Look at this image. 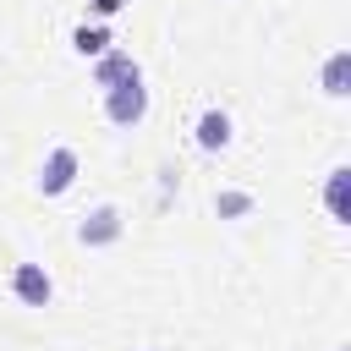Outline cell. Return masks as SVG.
Listing matches in <instances>:
<instances>
[{
    "label": "cell",
    "mask_w": 351,
    "mask_h": 351,
    "mask_svg": "<svg viewBox=\"0 0 351 351\" xmlns=\"http://www.w3.org/2000/svg\"><path fill=\"white\" fill-rule=\"evenodd\" d=\"M143 115H148V88H143V77L104 88V121H110V126H137Z\"/></svg>",
    "instance_id": "1"
},
{
    "label": "cell",
    "mask_w": 351,
    "mask_h": 351,
    "mask_svg": "<svg viewBox=\"0 0 351 351\" xmlns=\"http://www.w3.org/2000/svg\"><path fill=\"white\" fill-rule=\"evenodd\" d=\"M71 181H77V148H66V143H60V148H49V154H44L38 181H33V186H38L44 197H60V192H71Z\"/></svg>",
    "instance_id": "2"
},
{
    "label": "cell",
    "mask_w": 351,
    "mask_h": 351,
    "mask_svg": "<svg viewBox=\"0 0 351 351\" xmlns=\"http://www.w3.org/2000/svg\"><path fill=\"white\" fill-rule=\"evenodd\" d=\"M11 296H16L22 307H49V296H55L49 269H44V263H16V269H11Z\"/></svg>",
    "instance_id": "3"
},
{
    "label": "cell",
    "mask_w": 351,
    "mask_h": 351,
    "mask_svg": "<svg viewBox=\"0 0 351 351\" xmlns=\"http://www.w3.org/2000/svg\"><path fill=\"white\" fill-rule=\"evenodd\" d=\"M121 230H126L121 208H115V203H99L93 214H82V225H77V241H82V247H110V241H121Z\"/></svg>",
    "instance_id": "4"
},
{
    "label": "cell",
    "mask_w": 351,
    "mask_h": 351,
    "mask_svg": "<svg viewBox=\"0 0 351 351\" xmlns=\"http://www.w3.org/2000/svg\"><path fill=\"white\" fill-rule=\"evenodd\" d=\"M99 66H93V88H115V82H132V77H143V66L126 55V49H104V55H93Z\"/></svg>",
    "instance_id": "5"
},
{
    "label": "cell",
    "mask_w": 351,
    "mask_h": 351,
    "mask_svg": "<svg viewBox=\"0 0 351 351\" xmlns=\"http://www.w3.org/2000/svg\"><path fill=\"white\" fill-rule=\"evenodd\" d=\"M192 137H197V148H203V154L230 148V115H225V110H203V115H197V126H192Z\"/></svg>",
    "instance_id": "6"
},
{
    "label": "cell",
    "mask_w": 351,
    "mask_h": 351,
    "mask_svg": "<svg viewBox=\"0 0 351 351\" xmlns=\"http://www.w3.org/2000/svg\"><path fill=\"white\" fill-rule=\"evenodd\" d=\"M346 82H351V55L335 49V55L324 60V93H329V99H346V93H351Z\"/></svg>",
    "instance_id": "7"
},
{
    "label": "cell",
    "mask_w": 351,
    "mask_h": 351,
    "mask_svg": "<svg viewBox=\"0 0 351 351\" xmlns=\"http://www.w3.org/2000/svg\"><path fill=\"white\" fill-rule=\"evenodd\" d=\"M71 49H77V55H104V49H110V27H104V22L71 27Z\"/></svg>",
    "instance_id": "8"
},
{
    "label": "cell",
    "mask_w": 351,
    "mask_h": 351,
    "mask_svg": "<svg viewBox=\"0 0 351 351\" xmlns=\"http://www.w3.org/2000/svg\"><path fill=\"white\" fill-rule=\"evenodd\" d=\"M346 181H351V170L340 165V170H329V186H324V203H329V214L346 225L351 219V208H346Z\"/></svg>",
    "instance_id": "9"
},
{
    "label": "cell",
    "mask_w": 351,
    "mask_h": 351,
    "mask_svg": "<svg viewBox=\"0 0 351 351\" xmlns=\"http://www.w3.org/2000/svg\"><path fill=\"white\" fill-rule=\"evenodd\" d=\"M214 214H219V219H241V214H252V192H214Z\"/></svg>",
    "instance_id": "10"
},
{
    "label": "cell",
    "mask_w": 351,
    "mask_h": 351,
    "mask_svg": "<svg viewBox=\"0 0 351 351\" xmlns=\"http://www.w3.org/2000/svg\"><path fill=\"white\" fill-rule=\"evenodd\" d=\"M121 5H126V0H88V16H99V22H104V16H115Z\"/></svg>",
    "instance_id": "11"
}]
</instances>
